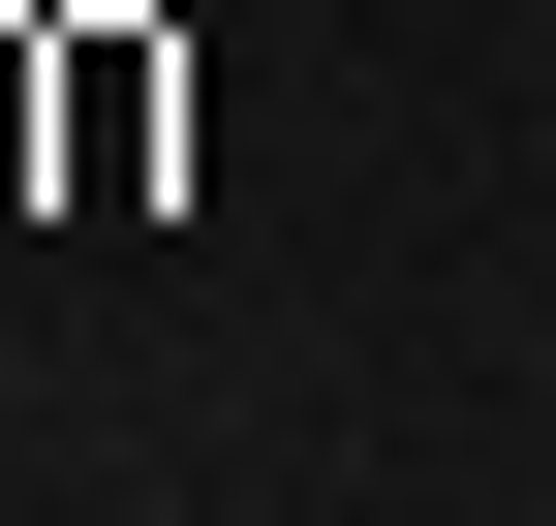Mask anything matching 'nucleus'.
Wrapping results in <instances>:
<instances>
[{"mask_svg": "<svg viewBox=\"0 0 556 526\" xmlns=\"http://www.w3.org/2000/svg\"><path fill=\"white\" fill-rule=\"evenodd\" d=\"M31 155H62V217H124V186L186 155V62L155 32H62V124H31Z\"/></svg>", "mask_w": 556, "mask_h": 526, "instance_id": "f257e3e1", "label": "nucleus"}]
</instances>
